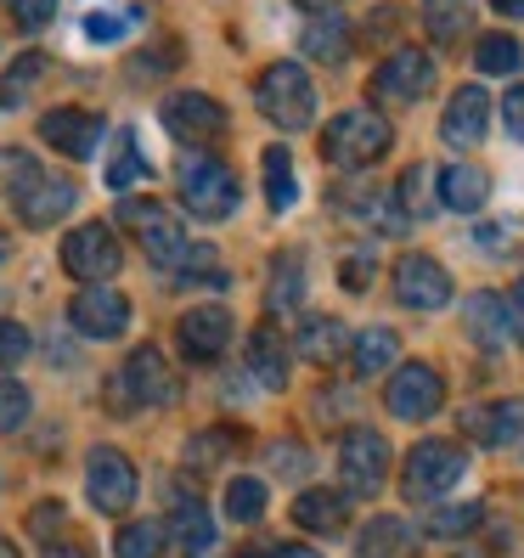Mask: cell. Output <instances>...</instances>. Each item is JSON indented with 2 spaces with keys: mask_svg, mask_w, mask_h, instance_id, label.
<instances>
[{
  "mask_svg": "<svg viewBox=\"0 0 524 558\" xmlns=\"http://www.w3.org/2000/svg\"><path fill=\"white\" fill-rule=\"evenodd\" d=\"M136 463L119 451V446H90L85 457V490L90 502L102 513H130V502H136Z\"/></svg>",
  "mask_w": 524,
  "mask_h": 558,
  "instance_id": "10",
  "label": "cell"
},
{
  "mask_svg": "<svg viewBox=\"0 0 524 558\" xmlns=\"http://www.w3.org/2000/svg\"><path fill=\"white\" fill-rule=\"evenodd\" d=\"M0 558H17V547H12L7 536H0Z\"/></svg>",
  "mask_w": 524,
  "mask_h": 558,
  "instance_id": "53",
  "label": "cell"
},
{
  "mask_svg": "<svg viewBox=\"0 0 524 558\" xmlns=\"http://www.w3.org/2000/svg\"><path fill=\"white\" fill-rule=\"evenodd\" d=\"M163 130H170L175 142H186V147H209L226 130V113L204 90H175L170 102H163Z\"/></svg>",
  "mask_w": 524,
  "mask_h": 558,
  "instance_id": "14",
  "label": "cell"
},
{
  "mask_svg": "<svg viewBox=\"0 0 524 558\" xmlns=\"http://www.w3.org/2000/svg\"><path fill=\"white\" fill-rule=\"evenodd\" d=\"M502 305H508V327H513V339H524V282L502 293Z\"/></svg>",
  "mask_w": 524,
  "mask_h": 558,
  "instance_id": "48",
  "label": "cell"
},
{
  "mask_svg": "<svg viewBox=\"0 0 524 558\" xmlns=\"http://www.w3.org/2000/svg\"><path fill=\"white\" fill-rule=\"evenodd\" d=\"M259 513H266V480H254V474H237L232 485H226V519H237V524H254Z\"/></svg>",
  "mask_w": 524,
  "mask_h": 558,
  "instance_id": "34",
  "label": "cell"
},
{
  "mask_svg": "<svg viewBox=\"0 0 524 558\" xmlns=\"http://www.w3.org/2000/svg\"><path fill=\"white\" fill-rule=\"evenodd\" d=\"M479 513H485L479 502H451V508H440V513L429 519V536H446V542H451V536H468L474 524H479Z\"/></svg>",
  "mask_w": 524,
  "mask_h": 558,
  "instance_id": "37",
  "label": "cell"
},
{
  "mask_svg": "<svg viewBox=\"0 0 524 558\" xmlns=\"http://www.w3.org/2000/svg\"><path fill=\"white\" fill-rule=\"evenodd\" d=\"M440 401H446V384H440V373L429 367V361H406V367L389 378V389H383V407L395 412L401 423H423V417H435L440 412Z\"/></svg>",
  "mask_w": 524,
  "mask_h": 558,
  "instance_id": "12",
  "label": "cell"
},
{
  "mask_svg": "<svg viewBox=\"0 0 524 558\" xmlns=\"http://www.w3.org/2000/svg\"><path fill=\"white\" fill-rule=\"evenodd\" d=\"M80 28H85V40L113 46V40H124L130 28H136V17H124V12H85V17H80Z\"/></svg>",
  "mask_w": 524,
  "mask_h": 558,
  "instance_id": "38",
  "label": "cell"
},
{
  "mask_svg": "<svg viewBox=\"0 0 524 558\" xmlns=\"http://www.w3.org/2000/svg\"><path fill=\"white\" fill-rule=\"evenodd\" d=\"M119 220H124V232L142 243V254L153 266H192V254H198V243H186V232H181V215L158 198H124Z\"/></svg>",
  "mask_w": 524,
  "mask_h": 558,
  "instance_id": "3",
  "label": "cell"
},
{
  "mask_svg": "<svg viewBox=\"0 0 524 558\" xmlns=\"http://www.w3.org/2000/svg\"><path fill=\"white\" fill-rule=\"evenodd\" d=\"M519 62H524V51H519L513 35H485V40L474 46V69H479V74H513Z\"/></svg>",
  "mask_w": 524,
  "mask_h": 558,
  "instance_id": "36",
  "label": "cell"
},
{
  "mask_svg": "<svg viewBox=\"0 0 524 558\" xmlns=\"http://www.w3.org/2000/svg\"><path fill=\"white\" fill-rule=\"evenodd\" d=\"M389 142H395V130H389L383 113L350 108V113H339L333 124L321 130V158L339 163V170H367V163H378L389 153Z\"/></svg>",
  "mask_w": 524,
  "mask_h": 558,
  "instance_id": "4",
  "label": "cell"
},
{
  "mask_svg": "<svg viewBox=\"0 0 524 558\" xmlns=\"http://www.w3.org/2000/svg\"><path fill=\"white\" fill-rule=\"evenodd\" d=\"M300 46H305L310 62H344L350 57V23L344 17H316V23H305Z\"/></svg>",
  "mask_w": 524,
  "mask_h": 558,
  "instance_id": "30",
  "label": "cell"
},
{
  "mask_svg": "<svg viewBox=\"0 0 524 558\" xmlns=\"http://www.w3.org/2000/svg\"><path fill=\"white\" fill-rule=\"evenodd\" d=\"M102 113H85V108H51L40 113V142L57 147L62 158H90L96 142H102Z\"/></svg>",
  "mask_w": 524,
  "mask_h": 558,
  "instance_id": "16",
  "label": "cell"
},
{
  "mask_svg": "<svg viewBox=\"0 0 524 558\" xmlns=\"http://www.w3.org/2000/svg\"><path fill=\"white\" fill-rule=\"evenodd\" d=\"M339 474L350 497H378L389 480V440L378 429H350L339 440Z\"/></svg>",
  "mask_w": 524,
  "mask_h": 558,
  "instance_id": "11",
  "label": "cell"
},
{
  "mask_svg": "<svg viewBox=\"0 0 524 558\" xmlns=\"http://www.w3.org/2000/svg\"><path fill=\"white\" fill-rule=\"evenodd\" d=\"M395 350H401V339L389 333V327H367V333H355V339H350V367H355V378H378L389 361H395Z\"/></svg>",
  "mask_w": 524,
  "mask_h": 558,
  "instance_id": "28",
  "label": "cell"
},
{
  "mask_svg": "<svg viewBox=\"0 0 524 558\" xmlns=\"http://www.w3.org/2000/svg\"><path fill=\"white\" fill-rule=\"evenodd\" d=\"M463 429L479 446H524V401H490V407H468Z\"/></svg>",
  "mask_w": 524,
  "mask_h": 558,
  "instance_id": "20",
  "label": "cell"
},
{
  "mask_svg": "<svg viewBox=\"0 0 524 558\" xmlns=\"http://www.w3.org/2000/svg\"><path fill=\"white\" fill-rule=\"evenodd\" d=\"M485 130H490V96H485L479 85L451 90L446 119H440V136H446L451 147H479V142H485Z\"/></svg>",
  "mask_w": 524,
  "mask_h": 558,
  "instance_id": "18",
  "label": "cell"
},
{
  "mask_svg": "<svg viewBox=\"0 0 524 558\" xmlns=\"http://www.w3.org/2000/svg\"><path fill=\"white\" fill-rule=\"evenodd\" d=\"M468 17H474L468 0H423V28H429V40H440V46L463 40Z\"/></svg>",
  "mask_w": 524,
  "mask_h": 558,
  "instance_id": "32",
  "label": "cell"
},
{
  "mask_svg": "<svg viewBox=\"0 0 524 558\" xmlns=\"http://www.w3.org/2000/svg\"><path fill=\"white\" fill-rule=\"evenodd\" d=\"M502 124H508L513 142H524V85H513V90L502 96Z\"/></svg>",
  "mask_w": 524,
  "mask_h": 558,
  "instance_id": "44",
  "label": "cell"
},
{
  "mask_svg": "<svg viewBox=\"0 0 524 558\" xmlns=\"http://www.w3.org/2000/svg\"><path fill=\"white\" fill-rule=\"evenodd\" d=\"M175 181H181V204L198 215V220L237 215L243 186H237V175H232V163H220V158H209V153H192V158H181Z\"/></svg>",
  "mask_w": 524,
  "mask_h": 558,
  "instance_id": "5",
  "label": "cell"
},
{
  "mask_svg": "<svg viewBox=\"0 0 524 558\" xmlns=\"http://www.w3.org/2000/svg\"><path fill=\"white\" fill-rule=\"evenodd\" d=\"M435 85V57L429 51H417V46H401V51H389L383 57V69L373 74V96L389 108H412L423 102Z\"/></svg>",
  "mask_w": 524,
  "mask_h": 558,
  "instance_id": "9",
  "label": "cell"
},
{
  "mask_svg": "<svg viewBox=\"0 0 524 558\" xmlns=\"http://www.w3.org/2000/svg\"><path fill=\"white\" fill-rule=\"evenodd\" d=\"M226 451H232V435H220V429H209V435H198V440L186 446V463H192V469H204V463H220Z\"/></svg>",
  "mask_w": 524,
  "mask_h": 558,
  "instance_id": "43",
  "label": "cell"
},
{
  "mask_svg": "<svg viewBox=\"0 0 524 558\" xmlns=\"http://www.w3.org/2000/svg\"><path fill=\"white\" fill-rule=\"evenodd\" d=\"M490 7H497L502 17H524V0H490Z\"/></svg>",
  "mask_w": 524,
  "mask_h": 558,
  "instance_id": "49",
  "label": "cell"
},
{
  "mask_svg": "<svg viewBox=\"0 0 524 558\" xmlns=\"http://www.w3.org/2000/svg\"><path fill=\"white\" fill-rule=\"evenodd\" d=\"M344 519H350V502H344V490H305L300 502H293V524L300 531H316V536H339L344 531Z\"/></svg>",
  "mask_w": 524,
  "mask_h": 558,
  "instance_id": "24",
  "label": "cell"
},
{
  "mask_svg": "<svg viewBox=\"0 0 524 558\" xmlns=\"http://www.w3.org/2000/svg\"><path fill=\"white\" fill-rule=\"evenodd\" d=\"M28 350H35V344H28V327L0 316V373H7V367H17V361H23Z\"/></svg>",
  "mask_w": 524,
  "mask_h": 558,
  "instance_id": "41",
  "label": "cell"
},
{
  "mask_svg": "<svg viewBox=\"0 0 524 558\" xmlns=\"http://www.w3.org/2000/svg\"><path fill=\"white\" fill-rule=\"evenodd\" d=\"M266 463H271L282 480H305V474H310V451L293 446V440H277V446L266 451Z\"/></svg>",
  "mask_w": 524,
  "mask_h": 558,
  "instance_id": "40",
  "label": "cell"
},
{
  "mask_svg": "<svg viewBox=\"0 0 524 558\" xmlns=\"http://www.w3.org/2000/svg\"><path fill=\"white\" fill-rule=\"evenodd\" d=\"M46 558H90V553H85V547H51Z\"/></svg>",
  "mask_w": 524,
  "mask_h": 558,
  "instance_id": "50",
  "label": "cell"
},
{
  "mask_svg": "<svg viewBox=\"0 0 524 558\" xmlns=\"http://www.w3.org/2000/svg\"><path fill=\"white\" fill-rule=\"evenodd\" d=\"M350 350V327L339 316H305L300 322V355L316 361V367H333V361Z\"/></svg>",
  "mask_w": 524,
  "mask_h": 558,
  "instance_id": "25",
  "label": "cell"
},
{
  "mask_svg": "<svg viewBox=\"0 0 524 558\" xmlns=\"http://www.w3.org/2000/svg\"><path fill=\"white\" fill-rule=\"evenodd\" d=\"M119 266H124V248H119V238H113V226L85 220V226H74V232L62 238V271H69L74 282L102 288Z\"/></svg>",
  "mask_w": 524,
  "mask_h": 558,
  "instance_id": "8",
  "label": "cell"
},
{
  "mask_svg": "<svg viewBox=\"0 0 524 558\" xmlns=\"http://www.w3.org/2000/svg\"><path fill=\"white\" fill-rule=\"evenodd\" d=\"M12 254V232H7V226H0V259H7Z\"/></svg>",
  "mask_w": 524,
  "mask_h": 558,
  "instance_id": "52",
  "label": "cell"
},
{
  "mask_svg": "<svg viewBox=\"0 0 524 558\" xmlns=\"http://www.w3.org/2000/svg\"><path fill=\"white\" fill-rule=\"evenodd\" d=\"M300 293H305V266H300V254H282L271 271V316H288L300 305Z\"/></svg>",
  "mask_w": 524,
  "mask_h": 558,
  "instance_id": "35",
  "label": "cell"
},
{
  "mask_svg": "<svg viewBox=\"0 0 524 558\" xmlns=\"http://www.w3.org/2000/svg\"><path fill=\"white\" fill-rule=\"evenodd\" d=\"M395 300L412 311H446L451 305V271L429 254H401L395 259Z\"/></svg>",
  "mask_w": 524,
  "mask_h": 558,
  "instance_id": "13",
  "label": "cell"
},
{
  "mask_svg": "<svg viewBox=\"0 0 524 558\" xmlns=\"http://www.w3.org/2000/svg\"><path fill=\"white\" fill-rule=\"evenodd\" d=\"M163 547H170V531L158 519H130L113 536V558H163Z\"/></svg>",
  "mask_w": 524,
  "mask_h": 558,
  "instance_id": "31",
  "label": "cell"
},
{
  "mask_svg": "<svg viewBox=\"0 0 524 558\" xmlns=\"http://www.w3.org/2000/svg\"><path fill=\"white\" fill-rule=\"evenodd\" d=\"M463 322H468V333H474V344H485V350H502V344H513V327H508V305H502V293H474V300L463 305Z\"/></svg>",
  "mask_w": 524,
  "mask_h": 558,
  "instance_id": "23",
  "label": "cell"
},
{
  "mask_svg": "<svg viewBox=\"0 0 524 558\" xmlns=\"http://www.w3.org/2000/svg\"><path fill=\"white\" fill-rule=\"evenodd\" d=\"M147 175H153V163L142 158L136 136H119V147H113V163H108V186H113V192H130V186H142Z\"/></svg>",
  "mask_w": 524,
  "mask_h": 558,
  "instance_id": "33",
  "label": "cell"
},
{
  "mask_svg": "<svg viewBox=\"0 0 524 558\" xmlns=\"http://www.w3.org/2000/svg\"><path fill=\"white\" fill-rule=\"evenodd\" d=\"M248 373L266 384V389H282L288 384V344H282L277 327H266V322H259L254 339H248Z\"/></svg>",
  "mask_w": 524,
  "mask_h": 558,
  "instance_id": "26",
  "label": "cell"
},
{
  "mask_svg": "<svg viewBox=\"0 0 524 558\" xmlns=\"http://www.w3.org/2000/svg\"><path fill=\"white\" fill-rule=\"evenodd\" d=\"M254 102L277 130H310L316 119V85L300 62H271L254 85Z\"/></svg>",
  "mask_w": 524,
  "mask_h": 558,
  "instance_id": "6",
  "label": "cell"
},
{
  "mask_svg": "<svg viewBox=\"0 0 524 558\" xmlns=\"http://www.w3.org/2000/svg\"><path fill=\"white\" fill-rule=\"evenodd\" d=\"M69 322L80 327L85 339H119L130 327V300L113 293V288H85V293H74Z\"/></svg>",
  "mask_w": 524,
  "mask_h": 558,
  "instance_id": "17",
  "label": "cell"
},
{
  "mask_svg": "<svg viewBox=\"0 0 524 558\" xmlns=\"http://www.w3.org/2000/svg\"><path fill=\"white\" fill-rule=\"evenodd\" d=\"M339 277H344V288H367V282H373V248L350 254L344 266H339Z\"/></svg>",
  "mask_w": 524,
  "mask_h": 558,
  "instance_id": "45",
  "label": "cell"
},
{
  "mask_svg": "<svg viewBox=\"0 0 524 558\" xmlns=\"http://www.w3.org/2000/svg\"><path fill=\"white\" fill-rule=\"evenodd\" d=\"M468 474V451L451 446V440H423L406 451V469H401V490L412 502H435L446 490H456Z\"/></svg>",
  "mask_w": 524,
  "mask_h": 558,
  "instance_id": "7",
  "label": "cell"
},
{
  "mask_svg": "<svg viewBox=\"0 0 524 558\" xmlns=\"http://www.w3.org/2000/svg\"><path fill=\"white\" fill-rule=\"evenodd\" d=\"M23 417H28V389L17 378H0V435L23 429Z\"/></svg>",
  "mask_w": 524,
  "mask_h": 558,
  "instance_id": "39",
  "label": "cell"
},
{
  "mask_svg": "<svg viewBox=\"0 0 524 558\" xmlns=\"http://www.w3.org/2000/svg\"><path fill=\"white\" fill-rule=\"evenodd\" d=\"M170 502H175V524H163V531L175 536V553L204 558V553L215 547V519H209V508L192 497L186 485H170Z\"/></svg>",
  "mask_w": 524,
  "mask_h": 558,
  "instance_id": "19",
  "label": "cell"
},
{
  "mask_svg": "<svg viewBox=\"0 0 524 558\" xmlns=\"http://www.w3.org/2000/svg\"><path fill=\"white\" fill-rule=\"evenodd\" d=\"M0 7H7V12L17 17V28H28V35L57 17V0H0Z\"/></svg>",
  "mask_w": 524,
  "mask_h": 558,
  "instance_id": "42",
  "label": "cell"
},
{
  "mask_svg": "<svg viewBox=\"0 0 524 558\" xmlns=\"http://www.w3.org/2000/svg\"><path fill=\"white\" fill-rule=\"evenodd\" d=\"M28 531H35V536H57L62 531V502H40L35 513H28Z\"/></svg>",
  "mask_w": 524,
  "mask_h": 558,
  "instance_id": "47",
  "label": "cell"
},
{
  "mask_svg": "<svg viewBox=\"0 0 524 558\" xmlns=\"http://www.w3.org/2000/svg\"><path fill=\"white\" fill-rule=\"evenodd\" d=\"M237 558H321L316 547H300V542H271V547H243Z\"/></svg>",
  "mask_w": 524,
  "mask_h": 558,
  "instance_id": "46",
  "label": "cell"
},
{
  "mask_svg": "<svg viewBox=\"0 0 524 558\" xmlns=\"http://www.w3.org/2000/svg\"><path fill=\"white\" fill-rule=\"evenodd\" d=\"M175 401V373L153 344L130 350V361H119V373L108 378V412L113 417H130V412H147V407H163Z\"/></svg>",
  "mask_w": 524,
  "mask_h": 558,
  "instance_id": "2",
  "label": "cell"
},
{
  "mask_svg": "<svg viewBox=\"0 0 524 558\" xmlns=\"http://www.w3.org/2000/svg\"><path fill=\"white\" fill-rule=\"evenodd\" d=\"M232 344V311L226 305H198L175 322V350L186 361H220Z\"/></svg>",
  "mask_w": 524,
  "mask_h": 558,
  "instance_id": "15",
  "label": "cell"
},
{
  "mask_svg": "<svg viewBox=\"0 0 524 558\" xmlns=\"http://www.w3.org/2000/svg\"><path fill=\"white\" fill-rule=\"evenodd\" d=\"M435 186H440V204L456 209V215H479L490 204V175L479 163H446L435 175Z\"/></svg>",
  "mask_w": 524,
  "mask_h": 558,
  "instance_id": "21",
  "label": "cell"
},
{
  "mask_svg": "<svg viewBox=\"0 0 524 558\" xmlns=\"http://www.w3.org/2000/svg\"><path fill=\"white\" fill-rule=\"evenodd\" d=\"M46 69H51V62H46L40 51H23V57L12 62V69L0 74V108L17 113V108L28 102V96H35V85L46 80Z\"/></svg>",
  "mask_w": 524,
  "mask_h": 558,
  "instance_id": "29",
  "label": "cell"
},
{
  "mask_svg": "<svg viewBox=\"0 0 524 558\" xmlns=\"http://www.w3.org/2000/svg\"><path fill=\"white\" fill-rule=\"evenodd\" d=\"M259 170H266V204L277 215H288L300 204V175H293V153L288 147H266L259 153Z\"/></svg>",
  "mask_w": 524,
  "mask_h": 558,
  "instance_id": "27",
  "label": "cell"
},
{
  "mask_svg": "<svg viewBox=\"0 0 524 558\" xmlns=\"http://www.w3.org/2000/svg\"><path fill=\"white\" fill-rule=\"evenodd\" d=\"M412 553H417V524L401 513H378L355 542V558H412Z\"/></svg>",
  "mask_w": 524,
  "mask_h": 558,
  "instance_id": "22",
  "label": "cell"
},
{
  "mask_svg": "<svg viewBox=\"0 0 524 558\" xmlns=\"http://www.w3.org/2000/svg\"><path fill=\"white\" fill-rule=\"evenodd\" d=\"M293 7H305V12H327V7H339V0H293Z\"/></svg>",
  "mask_w": 524,
  "mask_h": 558,
  "instance_id": "51",
  "label": "cell"
},
{
  "mask_svg": "<svg viewBox=\"0 0 524 558\" xmlns=\"http://www.w3.org/2000/svg\"><path fill=\"white\" fill-rule=\"evenodd\" d=\"M0 186H7L23 226H57L80 204V186L69 175L40 170V158H28L23 147H0Z\"/></svg>",
  "mask_w": 524,
  "mask_h": 558,
  "instance_id": "1",
  "label": "cell"
}]
</instances>
